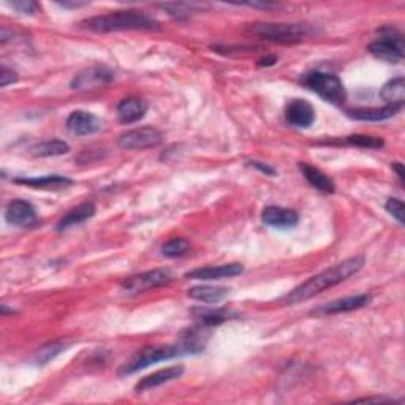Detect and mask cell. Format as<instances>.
Segmentation results:
<instances>
[{"mask_svg": "<svg viewBox=\"0 0 405 405\" xmlns=\"http://www.w3.org/2000/svg\"><path fill=\"white\" fill-rule=\"evenodd\" d=\"M364 266V257H351L348 260H344L342 263L336 264L333 268H328L322 271L320 274L310 277L309 281L301 283L300 287H296L293 291L282 298V304H300L303 301H307L310 298L317 296L322 291L333 288L336 285L347 281L348 277L356 274L358 271H361Z\"/></svg>", "mask_w": 405, "mask_h": 405, "instance_id": "cell-1", "label": "cell"}, {"mask_svg": "<svg viewBox=\"0 0 405 405\" xmlns=\"http://www.w3.org/2000/svg\"><path fill=\"white\" fill-rule=\"evenodd\" d=\"M84 29L106 34V32H121V30H158V24L154 18H151L143 11L124 10L111 11L108 15H100L86 19L81 23Z\"/></svg>", "mask_w": 405, "mask_h": 405, "instance_id": "cell-2", "label": "cell"}, {"mask_svg": "<svg viewBox=\"0 0 405 405\" xmlns=\"http://www.w3.org/2000/svg\"><path fill=\"white\" fill-rule=\"evenodd\" d=\"M250 35L276 43H298L315 34L309 24H283V23H255L247 28Z\"/></svg>", "mask_w": 405, "mask_h": 405, "instance_id": "cell-3", "label": "cell"}, {"mask_svg": "<svg viewBox=\"0 0 405 405\" xmlns=\"http://www.w3.org/2000/svg\"><path fill=\"white\" fill-rule=\"evenodd\" d=\"M184 355H187V353H185L181 342H176L172 345H155V347H148L139 351V353H136L127 364H124L121 370H119V375L125 377V375L136 374L138 370L154 366V364L157 363L168 361V360H172V358L184 356Z\"/></svg>", "mask_w": 405, "mask_h": 405, "instance_id": "cell-4", "label": "cell"}, {"mask_svg": "<svg viewBox=\"0 0 405 405\" xmlns=\"http://www.w3.org/2000/svg\"><path fill=\"white\" fill-rule=\"evenodd\" d=\"M301 83L328 103L342 105L347 98V92H345L342 81L339 76L331 75V73L310 71L303 78Z\"/></svg>", "mask_w": 405, "mask_h": 405, "instance_id": "cell-5", "label": "cell"}, {"mask_svg": "<svg viewBox=\"0 0 405 405\" xmlns=\"http://www.w3.org/2000/svg\"><path fill=\"white\" fill-rule=\"evenodd\" d=\"M385 35L369 45V52L380 61L397 64L404 59V40L399 32L393 29L383 30Z\"/></svg>", "mask_w": 405, "mask_h": 405, "instance_id": "cell-6", "label": "cell"}, {"mask_svg": "<svg viewBox=\"0 0 405 405\" xmlns=\"http://www.w3.org/2000/svg\"><path fill=\"white\" fill-rule=\"evenodd\" d=\"M172 281L170 269H152L141 272V274L131 276L121 282V288L127 293H143L151 288L162 287Z\"/></svg>", "mask_w": 405, "mask_h": 405, "instance_id": "cell-7", "label": "cell"}, {"mask_svg": "<svg viewBox=\"0 0 405 405\" xmlns=\"http://www.w3.org/2000/svg\"><path fill=\"white\" fill-rule=\"evenodd\" d=\"M162 134L154 127H141L129 130L117 138L119 148L124 151H141L155 148L162 143Z\"/></svg>", "mask_w": 405, "mask_h": 405, "instance_id": "cell-8", "label": "cell"}, {"mask_svg": "<svg viewBox=\"0 0 405 405\" xmlns=\"http://www.w3.org/2000/svg\"><path fill=\"white\" fill-rule=\"evenodd\" d=\"M285 121L291 127L307 129L315 122V111L309 102L295 98L285 106Z\"/></svg>", "mask_w": 405, "mask_h": 405, "instance_id": "cell-9", "label": "cell"}, {"mask_svg": "<svg viewBox=\"0 0 405 405\" xmlns=\"http://www.w3.org/2000/svg\"><path fill=\"white\" fill-rule=\"evenodd\" d=\"M112 79H115V75L106 67H90L79 71L73 78L71 88L75 90H90L111 83Z\"/></svg>", "mask_w": 405, "mask_h": 405, "instance_id": "cell-10", "label": "cell"}, {"mask_svg": "<svg viewBox=\"0 0 405 405\" xmlns=\"http://www.w3.org/2000/svg\"><path fill=\"white\" fill-rule=\"evenodd\" d=\"M5 218L10 225L25 228L37 222V212L30 203L24 200H13L6 206Z\"/></svg>", "mask_w": 405, "mask_h": 405, "instance_id": "cell-11", "label": "cell"}, {"mask_svg": "<svg viewBox=\"0 0 405 405\" xmlns=\"http://www.w3.org/2000/svg\"><path fill=\"white\" fill-rule=\"evenodd\" d=\"M102 125L100 119L88 111H73L67 119V129L78 136L94 135L102 129Z\"/></svg>", "mask_w": 405, "mask_h": 405, "instance_id": "cell-12", "label": "cell"}, {"mask_svg": "<svg viewBox=\"0 0 405 405\" xmlns=\"http://www.w3.org/2000/svg\"><path fill=\"white\" fill-rule=\"evenodd\" d=\"M263 223L274 228H293L300 222L298 212L288 208H278V206H266L262 212Z\"/></svg>", "mask_w": 405, "mask_h": 405, "instance_id": "cell-13", "label": "cell"}, {"mask_svg": "<svg viewBox=\"0 0 405 405\" xmlns=\"http://www.w3.org/2000/svg\"><path fill=\"white\" fill-rule=\"evenodd\" d=\"M244 272V266L239 263L218 264V266H206L198 268L185 274L187 278H196V281H218L225 277H235Z\"/></svg>", "mask_w": 405, "mask_h": 405, "instance_id": "cell-14", "label": "cell"}, {"mask_svg": "<svg viewBox=\"0 0 405 405\" xmlns=\"http://www.w3.org/2000/svg\"><path fill=\"white\" fill-rule=\"evenodd\" d=\"M184 374V368L182 366H172L167 369H160L151 374L148 377H144L143 380H139L135 387L136 393H144V391L154 389L157 387H162V385L168 383L171 380H176Z\"/></svg>", "mask_w": 405, "mask_h": 405, "instance_id": "cell-15", "label": "cell"}, {"mask_svg": "<svg viewBox=\"0 0 405 405\" xmlns=\"http://www.w3.org/2000/svg\"><path fill=\"white\" fill-rule=\"evenodd\" d=\"M372 301L370 295H356V296H348L342 298V300H336L333 303L324 304L323 307L318 309V314L323 315H336V314H344V312H351L356 309H361L364 305H368Z\"/></svg>", "mask_w": 405, "mask_h": 405, "instance_id": "cell-16", "label": "cell"}, {"mask_svg": "<svg viewBox=\"0 0 405 405\" xmlns=\"http://www.w3.org/2000/svg\"><path fill=\"white\" fill-rule=\"evenodd\" d=\"M401 110H402V106L387 105V106H383V108H353V110H347V115H348V117L355 119V121L378 122V121H387V119L394 117Z\"/></svg>", "mask_w": 405, "mask_h": 405, "instance_id": "cell-17", "label": "cell"}, {"mask_svg": "<svg viewBox=\"0 0 405 405\" xmlns=\"http://www.w3.org/2000/svg\"><path fill=\"white\" fill-rule=\"evenodd\" d=\"M146 111H148V103L141 98L129 97L117 105V117L122 124H135L141 121Z\"/></svg>", "mask_w": 405, "mask_h": 405, "instance_id": "cell-18", "label": "cell"}, {"mask_svg": "<svg viewBox=\"0 0 405 405\" xmlns=\"http://www.w3.org/2000/svg\"><path fill=\"white\" fill-rule=\"evenodd\" d=\"M94 216H95V204L90 201H86L83 204H79L78 208L69 211L67 214H65L61 221L57 222L56 230L65 231L70 227H75V225L84 223L86 221H89V218H92Z\"/></svg>", "mask_w": 405, "mask_h": 405, "instance_id": "cell-19", "label": "cell"}, {"mask_svg": "<svg viewBox=\"0 0 405 405\" xmlns=\"http://www.w3.org/2000/svg\"><path fill=\"white\" fill-rule=\"evenodd\" d=\"M16 184L29 185V187L40 189V190H59L65 189L67 185H71V181L65 176L51 175V176H38V177H16Z\"/></svg>", "mask_w": 405, "mask_h": 405, "instance_id": "cell-20", "label": "cell"}, {"mask_svg": "<svg viewBox=\"0 0 405 405\" xmlns=\"http://www.w3.org/2000/svg\"><path fill=\"white\" fill-rule=\"evenodd\" d=\"M300 170L312 187L323 192V194H334L336 185L331 179L315 167H312L309 163H300Z\"/></svg>", "mask_w": 405, "mask_h": 405, "instance_id": "cell-21", "label": "cell"}, {"mask_svg": "<svg viewBox=\"0 0 405 405\" xmlns=\"http://www.w3.org/2000/svg\"><path fill=\"white\" fill-rule=\"evenodd\" d=\"M230 290L225 287H211V285H200L189 290V298L195 301L206 303V304H217L223 301L228 296Z\"/></svg>", "mask_w": 405, "mask_h": 405, "instance_id": "cell-22", "label": "cell"}, {"mask_svg": "<svg viewBox=\"0 0 405 405\" xmlns=\"http://www.w3.org/2000/svg\"><path fill=\"white\" fill-rule=\"evenodd\" d=\"M380 97L383 98L387 105H397V106H404L405 100V81L404 78H394L388 81L380 89Z\"/></svg>", "mask_w": 405, "mask_h": 405, "instance_id": "cell-23", "label": "cell"}, {"mask_svg": "<svg viewBox=\"0 0 405 405\" xmlns=\"http://www.w3.org/2000/svg\"><path fill=\"white\" fill-rule=\"evenodd\" d=\"M69 345H70L69 341H52V342L45 344L43 347L37 351L34 363L37 364V366H46L49 361L57 358V355H61L62 351L67 350Z\"/></svg>", "mask_w": 405, "mask_h": 405, "instance_id": "cell-24", "label": "cell"}, {"mask_svg": "<svg viewBox=\"0 0 405 405\" xmlns=\"http://www.w3.org/2000/svg\"><path fill=\"white\" fill-rule=\"evenodd\" d=\"M70 151V146L61 141V139H49V141H43L32 148V154L35 157H57L64 155Z\"/></svg>", "mask_w": 405, "mask_h": 405, "instance_id": "cell-25", "label": "cell"}, {"mask_svg": "<svg viewBox=\"0 0 405 405\" xmlns=\"http://www.w3.org/2000/svg\"><path fill=\"white\" fill-rule=\"evenodd\" d=\"M196 317L203 327L214 328L230 318V312L223 309H200L196 310Z\"/></svg>", "mask_w": 405, "mask_h": 405, "instance_id": "cell-26", "label": "cell"}, {"mask_svg": "<svg viewBox=\"0 0 405 405\" xmlns=\"http://www.w3.org/2000/svg\"><path fill=\"white\" fill-rule=\"evenodd\" d=\"M345 143L356 146V148L363 149H380L383 148L385 141L382 138L377 136H368V135H351L345 138Z\"/></svg>", "mask_w": 405, "mask_h": 405, "instance_id": "cell-27", "label": "cell"}, {"mask_svg": "<svg viewBox=\"0 0 405 405\" xmlns=\"http://www.w3.org/2000/svg\"><path fill=\"white\" fill-rule=\"evenodd\" d=\"M189 249H190V245L187 241H185V239H171V241L163 244L162 254L168 258H176V257L184 255Z\"/></svg>", "mask_w": 405, "mask_h": 405, "instance_id": "cell-28", "label": "cell"}, {"mask_svg": "<svg viewBox=\"0 0 405 405\" xmlns=\"http://www.w3.org/2000/svg\"><path fill=\"white\" fill-rule=\"evenodd\" d=\"M163 10H167L171 16L175 18H187L192 13H195L198 5L196 4H165L162 5Z\"/></svg>", "mask_w": 405, "mask_h": 405, "instance_id": "cell-29", "label": "cell"}, {"mask_svg": "<svg viewBox=\"0 0 405 405\" xmlns=\"http://www.w3.org/2000/svg\"><path fill=\"white\" fill-rule=\"evenodd\" d=\"M8 5L21 15L34 16L40 11V5L37 2H32V0H18V2H8Z\"/></svg>", "mask_w": 405, "mask_h": 405, "instance_id": "cell-30", "label": "cell"}, {"mask_svg": "<svg viewBox=\"0 0 405 405\" xmlns=\"http://www.w3.org/2000/svg\"><path fill=\"white\" fill-rule=\"evenodd\" d=\"M385 209H387L388 214L393 216L401 225L404 223V203L401 200H397V198H389L387 204H385Z\"/></svg>", "mask_w": 405, "mask_h": 405, "instance_id": "cell-31", "label": "cell"}, {"mask_svg": "<svg viewBox=\"0 0 405 405\" xmlns=\"http://www.w3.org/2000/svg\"><path fill=\"white\" fill-rule=\"evenodd\" d=\"M16 81H18V73L2 65V73H0V86H2V88H6L8 84H13Z\"/></svg>", "mask_w": 405, "mask_h": 405, "instance_id": "cell-32", "label": "cell"}, {"mask_svg": "<svg viewBox=\"0 0 405 405\" xmlns=\"http://www.w3.org/2000/svg\"><path fill=\"white\" fill-rule=\"evenodd\" d=\"M249 165H250L252 168H257L258 171H262L263 175H268V176H274V175H276V170L271 168L269 165H266V163H262V162L254 160V162H249Z\"/></svg>", "mask_w": 405, "mask_h": 405, "instance_id": "cell-33", "label": "cell"}, {"mask_svg": "<svg viewBox=\"0 0 405 405\" xmlns=\"http://www.w3.org/2000/svg\"><path fill=\"white\" fill-rule=\"evenodd\" d=\"M247 6H252V8H263V10H272V8H277L278 5L276 4H258V2H250V4H245Z\"/></svg>", "mask_w": 405, "mask_h": 405, "instance_id": "cell-34", "label": "cell"}, {"mask_svg": "<svg viewBox=\"0 0 405 405\" xmlns=\"http://www.w3.org/2000/svg\"><path fill=\"white\" fill-rule=\"evenodd\" d=\"M356 402H393L388 397H364V399H356Z\"/></svg>", "mask_w": 405, "mask_h": 405, "instance_id": "cell-35", "label": "cell"}, {"mask_svg": "<svg viewBox=\"0 0 405 405\" xmlns=\"http://www.w3.org/2000/svg\"><path fill=\"white\" fill-rule=\"evenodd\" d=\"M391 167H393V170H396V172H397V177H399L401 181L404 182V179H405L404 165H402V163H399V162H396V163H391Z\"/></svg>", "mask_w": 405, "mask_h": 405, "instance_id": "cell-36", "label": "cell"}, {"mask_svg": "<svg viewBox=\"0 0 405 405\" xmlns=\"http://www.w3.org/2000/svg\"><path fill=\"white\" fill-rule=\"evenodd\" d=\"M276 62H277V57H276V56H268V57H263L262 61L258 62V64H260L262 67H271V65H274Z\"/></svg>", "mask_w": 405, "mask_h": 405, "instance_id": "cell-37", "label": "cell"}, {"mask_svg": "<svg viewBox=\"0 0 405 405\" xmlns=\"http://www.w3.org/2000/svg\"><path fill=\"white\" fill-rule=\"evenodd\" d=\"M59 5L64 6V8H81V6L88 5V2H62Z\"/></svg>", "mask_w": 405, "mask_h": 405, "instance_id": "cell-38", "label": "cell"}]
</instances>
